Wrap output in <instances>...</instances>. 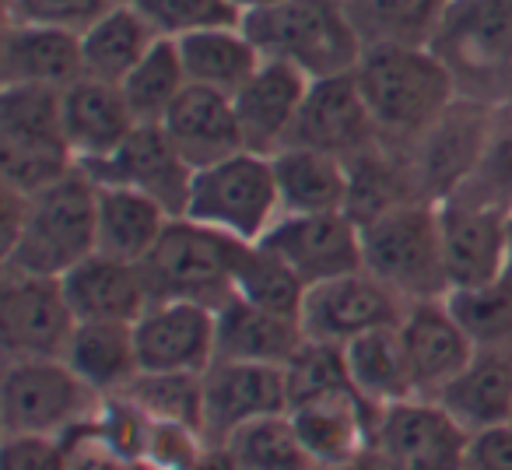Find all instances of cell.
<instances>
[{
    "instance_id": "cell-16",
    "label": "cell",
    "mask_w": 512,
    "mask_h": 470,
    "mask_svg": "<svg viewBox=\"0 0 512 470\" xmlns=\"http://www.w3.org/2000/svg\"><path fill=\"white\" fill-rule=\"evenodd\" d=\"M141 372L204 376L218 362V309L183 299H158L134 323Z\"/></svg>"
},
{
    "instance_id": "cell-11",
    "label": "cell",
    "mask_w": 512,
    "mask_h": 470,
    "mask_svg": "<svg viewBox=\"0 0 512 470\" xmlns=\"http://www.w3.org/2000/svg\"><path fill=\"white\" fill-rule=\"evenodd\" d=\"M512 214L477 204L467 197H449L439 204L442 260H446L449 295L495 285L512 264Z\"/></svg>"
},
{
    "instance_id": "cell-34",
    "label": "cell",
    "mask_w": 512,
    "mask_h": 470,
    "mask_svg": "<svg viewBox=\"0 0 512 470\" xmlns=\"http://www.w3.org/2000/svg\"><path fill=\"white\" fill-rule=\"evenodd\" d=\"M179 53H183L190 85L211 88V92H221L228 99H235L267 60L242 25L239 29H214L179 39Z\"/></svg>"
},
{
    "instance_id": "cell-33",
    "label": "cell",
    "mask_w": 512,
    "mask_h": 470,
    "mask_svg": "<svg viewBox=\"0 0 512 470\" xmlns=\"http://www.w3.org/2000/svg\"><path fill=\"white\" fill-rule=\"evenodd\" d=\"M155 43V29L144 22L141 11L134 4H116L81 36L85 78L106 81V85H123Z\"/></svg>"
},
{
    "instance_id": "cell-30",
    "label": "cell",
    "mask_w": 512,
    "mask_h": 470,
    "mask_svg": "<svg viewBox=\"0 0 512 470\" xmlns=\"http://www.w3.org/2000/svg\"><path fill=\"white\" fill-rule=\"evenodd\" d=\"M169 221L172 214L144 193L127 190V186H99L95 228H99V253L106 257L144 264Z\"/></svg>"
},
{
    "instance_id": "cell-14",
    "label": "cell",
    "mask_w": 512,
    "mask_h": 470,
    "mask_svg": "<svg viewBox=\"0 0 512 470\" xmlns=\"http://www.w3.org/2000/svg\"><path fill=\"white\" fill-rule=\"evenodd\" d=\"M78 330L64 278L4 274L0 285V341L4 362L11 358H64Z\"/></svg>"
},
{
    "instance_id": "cell-38",
    "label": "cell",
    "mask_w": 512,
    "mask_h": 470,
    "mask_svg": "<svg viewBox=\"0 0 512 470\" xmlns=\"http://www.w3.org/2000/svg\"><path fill=\"white\" fill-rule=\"evenodd\" d=\"M120 88H123V95H127L130 109H134L141 127H162V120L179 102V95L190 88L179 43L158 39L148 57L137 64V71L130 74Z\"/></svg>"
},
{
    "instance_id": "cell-49",
    "label": "cell",
    "mask_w": 512,
    "mask_h": 470,
    "mask_svg": "<svg viewBox=\"0 0 512 470\" xmlns=\"http://www.w3.org/2000/svg\"><path fill=\"white\" fill-rule=\"evenodd\" d=\"M25 214H29V197L11 186H0V257H8L11 246L18 243V235L25 228Z\"/></svg>"
},
{
    "instance_id": "cell-12",
    "label": "cell",
    "mask_w": 512,
    "mask_h": 470,
    "mask_svg": "<svg viewBox=\"0 0 512 470\" xmlns=\"http://www.w3.org/2000/svg\"><path fill=\"white\" fill-rule=\"evenodd\" d=\"M470 439L474 432H467L439 400L418 397L379 411L372 449L390 470H467Z\"/></svg>"
},
{
    "instance_id": "cell-50",
    "label": "cell",
    "mask_w": 512,
    "mask_h": 470,
    "mask_svg": "<svg viewBox=\"0 0 512 470\" xmlns=\"http://www.w3.org/2000/svg\"><path fill=\"white\" fill-rule=\"evenodd\" d=\"M186 470H239V467H235V460L225 453V449L207 446L204 456H200V460L193 463V467H186Z\"/></svg>"
},
{
    "instance_id": "cell-53",
    "label": "cell",
    "mask_w": 512,
    "mask_h": 470,
    "mask_svg": "<svg viewBox=\"0 0 512 470\" xmlns=\"http://www.w3.org/2000/svg\"><path fill=\"white\" fill-rule=\"evenodd\" d=\"M116 4H130V0H116Z\"/></svg>"
},
{
    "instance_id": "cell-22",
    "label": "cell",
    "mask_w": 512,
    "mask_h": 470,
    "mask_svg": "<svg viewBox=\"0 0 512 470\" xmlns=\"http://www.w3.org/2000/svg\"><path fill=\"white\" fill-rule=\"evenodd\" d=\"M60 106H64L67 148H71L78 169L113 158L130 141V134L141 127L123 88L95 78H81L67 85L60 95Z\"/></svg>"
},
{
    "instance_id": "cell-13",
    "label": "cell",
    "mask_w": 512,
    "mask_h": 470,
    "mask_svg": "<svg viewBox=\"0 0 512 470\" xmlns=\"http://www.w3.org/2000/svg\"><path fill=\"white\" fill-rule=\"evenodd\" d=\"M404 313L407 302L362 267L355 274L309 288L302 306V334L306 341L348 348L365 334L400 327Z\"/></svg>"
},
{
    "instance_id": "cell-32",
    "label": "cell",
    "mask_w": 512,
    "mask_h": 470,
    "mask_svg": "<svg viewBox=\"0 0 512 470\" xmlns=\"http://www.w3.org/2000/svg\"><path fill=\"white\" fill-rule=\"evenodd\" d=\"M344 358H348V372L358 397L376 414L421 397L411 362H407L400 327H386L376 330V334L358 337V341H351L344 348Z\"/></svg>"
},
{
    "instance_id": "cell-2",
    "label": "cell",
    "mask_w": 512,
    "mask_h": 470,
    "mask_svg": "<svg viewBox=\"0 0 512 470\" xmlns=\"http://www.w3.org/2000/svg\"><path fill=\"white\" fill-rule=\"evenodd\" d=\"M428 50L453 74L460 99L512 106V0H449Z\"/></svg>"
},
{
    "instance_id": "cell-36",
    "label": "cell",
    "mask_w": 512,
    "mask_h": 470,
    "mask_svg": "<svg viewBox=\"0 0 512 470\" xmlns=\"http://www.w3.org/2000/svg\"><path fill=\"white\" fill-rule=\"evenodd\" d=\"M232 295L249 306L264 309L274 316H288V320H302V306H306V281L292 271L281 257H274L264 246H242L239 260H235V278Z\"/></svg>"
},
{
    "instance_id": "cell-21",
    "label": "cell",
    "mask_w": 512,
    "mask_h": 470,
    "mask_svg": "<svg viewBox=\"0 0 512 470\" xmlns=\"http://www.w3.org/2000/svg\"><path fill=\"white\" fill-rule=\"evenodd\" d=\"M407 362L421 397H439L456 376L470 365L477 344L456 320L449 299L411 302L400 323Z\"/></svg>"
},
{
    "instance_id": "cell-51",
    "label": "cell",
    "mask_w": 512,
    "mask_h": 470,
    "mask_svg": "<svg viewBox=\"0 0 512 470\" xmlns=\"http://www.w3.org/2000/svg\"><path fill=\"white\" fill-rule=\"evenodd\" d=\"M330 470H390V463H386L376 449H369V453H362L358 460L341 463V467H330Z\"/></svg>"
},
{
    "instance_id": "cell-52",
    "label": "cell",
    "mask_w": 512,
    "mask_h": 470,
    "mask_svg": "<svg viewBox=\"0 0 512 470\" xmlns=\"http://www.w3.org/2000/svg\"><path fill=\"white\" fill-rule=\"evenodd\" d=\"M232 4L239 8L242 18H249V15H260V11L281 8V4H288V0H232Z\"/></svg>"
},
{
    "instance_id": "cell-28",
    "label": "cell",
    "mask_w": 512,
    "mask_h": 470,
    "mask_svg": "<svg viewBox=\"0 0 512 470\" xmlns=\"http://www.w3.org/2000/svg\"><path fill=\"white\" fill-rule=\"evenodd\" d=\"M274 172L285 214H341L351 207V169L344 158L288 144L274 155Z\"/></svg>"
},
{
    "instance_id": "cell-5",
    "label": "cell",
    "mask_w": 512,
    "mask_h": 470,
    "mask_svg": "<svg viewBox=\"0 0 512 470\" xmlns=\"http://www.w3.org/2000/svg\"><path fill=\"white\" fill-rule=\"evenodd\" d=\"M242 29L267 60H285L313 81L355 74L365 53L341 0H288L242 18Z\"/></svg>"
},
{
    "instance_id": "cell-45",
    "label": "cell",
    "mask_w": 512,
    "mask_h": 470,
    "mask_svg": "<svg viewBox=\"0 0 512 470\" xmlns=\"http://www.w3.org/2000/svg\"><path fill=\"white\" fill-rule=\"evenodd\" d=\"M207 442L200 432L183 425H169V421H151L148 435H144V453L141 463L151 470H186L204 456Z\"/></svg>"
},
{
    "instance_id": "cell-35",
    "label": "cell",
    "mask_w": 512,
    "mask_h": 470,
    "mask_svg": "<svg viewBox=\"0 0 512 470\" xmlns=\"http://www.w3.org/2000/svg\"><path fill=\"white\" fill-rule=\"evenodd\" d=\"M365 50L372 46H428L449 0H341Z\"/></svg>"
},
{
    "instance_id": "cell-9",
    "label": "cell",
    "mask_w": 512,
    "mask_h": 470,
    "mask_svg": "<svg viewBox=\"0 0 512 470\" xmlns=\"http://www.w3.org/2000/svg\"><path fill=\"white\" fill-rule=\"evenodd\" d=\"M246 243L197 225L190 218H172L151 257L144 260L151 295L158 299H183L221 309L232 299L235 260Z\"/></svg>"
},
{
    "instance_id": "cell-8",
    "label": "cell",
    "mask_w": 512,
    "mask_h": 470,
    "mask_svg": "<svg viewBox=\"0 0 512 470\" xmlns=\"http://www.w3.org/2000/svg\"><path fill=\"white\" fill-rule=\"evenodd\" d=\"M99 400L64 358H11L0 379V432L67 439L95 418Z\"/></svg>"
},
{
    "instance_id": "cell-23",
    "label": "cell",
    "mask_w": 512,
    "mask_h": 470,
    "mask_svg": "<svg viewBox=\"0 0 512 470\" xmlns=\"http://www.w3.org/2000/svg\"><path fill=\"white\" fill-rule=\"evenodd\" d=\"M78 323H137L155 302L144 264L95 253L64 278Z\"/></svg>"
},
{
    "instance_id": "cell-44",
    "label": "cell",
    "mask_w": 512,
    "mask_h": 470,
    "mask_svg": "<svg viewBox=\"0 0 512 470\" xmlns=\"http://www.w3.org/2000/svg\"><path fill=\"white\" fill-rule=\"evenodd\" d=\"M109 8L116 0H8V22L85 36Z\"/></svg>"
},
{
    "instance_id": "cell-41",
    "label": "cell",
    "mask_w": 512,
    "mask_h": 470,
    "mask_svg": "<svg viewBox=\"0 0 512 470\" xmlns=\"http://www.w3.org/2000/svg\"><path fill=\"white\" fill-rule=\"evenodd\" d=\"M158 39H190L197 32L239 29L242 15L232 0H130Z\"/></svg>"
},
{
    "instance_id": "cell-18",
    "label": "cell",
    "mask_w": 512,
    "mask_h": 470,
    "mask_svg": "<svg viewBox=\"0 0 512 470\" xmlns=\"http://www.w3.org/2000/svg\"><path fill=\"white\" fill-rule=\"evenodd\" d=\"M81 172H88L99 186H127V190L144 193L155 204H162L172 218L186 214L193 176H197L162 127H137L113 158L85 165Z\"/></svg>"
},
{
    "instance_id": "cell-20",
    "label": "cell",
    "mask_w": 512,
    "mask_h": 470,
    "mask_svg": "<svg viewBox=\"0 0 512 470\" xmlns=\"http://www.w3.org/2000/svg\"><path fill=\"white\" fill-rule=\"evenodd\" d=\"M309 92H313L309 74L285 60H264L253 81L232 99L246 151L274 158L281 148H288Z\"/></svg>"
},
{
    "instance_id": "cell-19",
    "label": "cell",
    "mask_w": 512,
    "mask_h": 470,
    "mask_svg": "<svg viewBox=\"0 0 512 470\" xmlns=\"http://www.w3.org/2000/svg\"><path fill=\"white\" fill-rule=\"evenodd\" d=\"M383 141L372 120L369 106H365V95L358 88L355 74H341V78L313 81V92H309L302 116L295 123V134L288 144H299V148H316L337 155L344 162L365 155L376 144Z\"/></svg>"
},
{
    "instance_id": "cell-46",
    "label": "cell",
    "mask_w": 512,
    "mask_h": 470,
    "mask_svg": "<svg viewBox=\"0 0 512 470\" xmlns=\"http://www.w3.org/2000/svg\"><path fill=\"white\" fill-rule=\"evenodd\" d=\"M4 470H71V442L57 435H4Z\"/></svg>"
},
{
    "instance_id": "cell-48",
    "label": "cell",
    "mask_w": 512,
    "mask_h": 470,
    "mask_svg": "<svg viewBox=\"0 0 512 470\" xmlns=\"http://www.w3.org/2000/svg\"><path fill=\"white\" fill-rule=\"evenodd\" d=\"M67 442H71V470H151L148 463L127 460V456H116L106 446H99L88 435V425L78 428L74 435H67Z\"/></svg>"
},
{
    "instance_id": "cell-4",
    "label": "cell",
    "mask_w": 512,
    "mask_h": 470,
    "mask_svg": "<svg viewBox=\"0 0 512 470\" xmlns=\"http://www.w3.org/2000/svg\"><path fill=\"white\" fill-rule=\"evenodd\" d=\"M57 88L0 85V186L36 197L78 172Z\"/></svg>"
},
{
    "instance_id": "cell-3",
    "label": "cell",
    "mask_w": 512,
    "mask_h": 470,
    "mask_svg": "<svg viewBox=\"0 0 512 470\" xmlns=\"http://www.w3.org/2000/svg\"><path fill=\"white\" fill-rule=\"evenodd\" d=\"M95 204H99V186L81 169L29 197L25 228L4 257V274L67 278L74 267L95 257L99 253Z\"/></svg>"
},
{
    "instance_id": "cell-15",
    "label": "cell",
    "mask_w": 512,
    "mask_h": 470,
    "mask_svg": "<svg viewBox=\"0 0 512 470\" xmlns=\"http://www.w3.org/2000/svg\"><path fill=\"white\" fill-rule=\"evenodd\" d=\"M264 250L281 257L306 288L344 278L365 267L362 225L348 211L341 214H281L260 239Z\"/></svg>"
},
{
    "instance_id": "cell-47",
    "label": "cell",
    "mask_w": 512,
    "mask_h": 470,
    "mask_svg": "<svg viewBox=\"0 0 512 470\" xmlns=\"http://www.w3.org/2000/svg\"><path fill=\"white\" fill-rule=\"evenodd\" d=\"M467 470H512V421L474 432Z\"/></svg>"
},
{
    "instance_id": "cell-43",
    "label": "cell",
    "mask_w": 512,
    "mask_h": 470,
    "mask_svg": "<svg viewBox=\"0 0 512 470\" xmlns=\"http://www.w3.org/2000/svg\"><path fill=\"white\" fill-rule=\"evenodd\" d=\"M456 197L477 200V204H488L512 214V120H505V116L495 120L481 165H477L470 183Z\"/></svg>"
},
{
    "instance_id": "cell-25",
    "label": "cell",
    "mask_w": 512,
    "mask_h": 470,
    "mask_svg": "<svg viewBox=\"0 0 512 470\" xmlns=\"http://www.w3.org/2000/svg\"><path fill=\"white\" fill-rule=\"evenodd\" d=\"M81 78H85L81 36L8 22L0 43V85H36L64 92Z\"/></svg>"
},
{
    "instance_id": "cell-39",
    "label": "cell",
    "mask_w": 512,
    "mask_h": 470,
    "mask_svg": "<svg viewBox=\"0 0 512 470\" xmlns=\"http://www.w3.org/2000/svg\"><path fill=\"white\" fill-rule=\"evenodd\" d=\"M151 421H169L204 435V376H179V372H141L123 390ZM207 442V439H204Z\"/></svg>"
},
{
    "instance_id": "cell-37",
    "label": "cell",
    "mask_w": 512,
    "mask_h": 470,
    "mask_svg": "<svg viewBox=\"0 0 512 470\" xmlns=\"http://www.w3.org/2000/svg\"><path fill=\"white\" fill-rule=\"evenodd\" d=\"M221 449L239 470H320L288 411L249 421Z\"/></svg>"
},
{
    "instance_id": "cell-40",
    "label": "cell",
    "mask_w": 512,
    "mask_h": 470,
    "mask_svg": "<svg viewBox=\"0 0 512 470\" xmlns=\"http://www.w3.org/2000/svg\"><path fill=\"white\" fill-rule=\"evenodd\" d=\"M285 379H288V411L299 404H309V400L358 393L355 383H351L344 348H337V344L306 341L295 351L292 362L285 365Z\"/></svg>"
},
{
    "instance_id": "cell-17",
    "label": "cell",
    "mask_w": 512,
    "mask_h": 470,
    "mask_svg": "<svg viewBox=\"0 0 512 470\" xmlns=\"http://www.w3.org/2000/svg\"><path fill=\"white\" fill-rule=\"evenodd\" d=\"M288 411V379L278 365L218 362L204 372V439L225 446L242 425Z\"/></svg>"
},
{
    "instance_id": "cell-26",
    "label": "cell",
    "mask_w": 512,
    "mask_h": 470,
    "mask_svg": "<svg viewBox=\"0 0 512 470\" xmlns=\"http://www.w3.org/2000/svg\"><path fill=\"white\" fill-rule=\"evenodd\" d=\"M288 414H292L295 428H299L302 442H306L309 456L320 470L341 467V463H351L362 453H369L379 418L358 393L309 400V404L292 407Z\"/></svg>"
},
{
    "instance_id": "cell-27",
    "label": "cell",
    "mask_w": 512,
    "mask_h": 470,
    "mask_svg": "<svg viewBox=\"0 0 512 470\" xmlns=\"http://www.w3.org/2000/svg\"><path fill=\"white\" fill-rule=\"evenodd\" d=\"M442 407L467 432L512 421V348H477L470 365L439 393Z\"/></svg>"
},
{
    "instance_id": "cell-24",
    "label": "cell",
    "mask_w": 512,
    "mask_h": 470,
    "mask_svg": "<svg viewBox=\"0 0 512 470\" xmlns=\"http://www.w3.org/2000/svg\"><path fill=\"white\" fill-rule=\"evenodd\" d=\"M162 130L176 144L179 155L190 162L193 172L246 151L235 102L221 92H211V88H186L162 120Z\"/></svg>"
},
{
    "instance_id": "cell-6",
    "label": "cell",
    "mask_w": 512,
    "mask_h": 470,
    "mask_svg": "<svg viewBox=\"0 0 512 470\" xmlns=\"http://www.w3.org/2000/svg\"><path fill=\"white\" fill-rule=\"evenodd\" d=\"M362 250L365 271L393 288L407 306L449 295L439 204L432 200H411L365 221Z\"/></svg>"
},
{
    "instance_id": "cell-31",
    "label": "cell",
    "mask_w": 512,
    "mask_h": 470,
    "mask_svg": "<svg viewBox=\"0 0 512 470\" xmlns=\"http://www.w3.org/2000/svg\"><path fill=\"white\" fill-rule=\"evenodd\" d=\"M64 362L95 397H116L141 376L134 323H78Z\"/></svg>"
},
{
    "instance_id": "cell-29",
    "label": "cell",
    "mask_w": 512,
    "mask_h": 470,
    "mask_svg": "<svg viewBox=\"0 0 512 470\" xmlns=\"http://www.w3.org/2000/svg\"><path fill=\"white\" fill-rule=\"evenodd\" d=\"M302 344H306L302 320L264 313L235 295L218 309V358L225 362H256L285 369Z\"/></svg>"
},
{
    "instance_id": "cell-10",
    "label": "cell",
    "mask_w": 512,
    "mask_h": 470,
    "mask_svg": "<svg viewBox=\"0 0 512 470\" xmlns=\"http://www.w3.org/2000/svg\"><path fill=\"white\" fill-rule=\"evenodd\" d=\"M502 109L481 106V102L456 99L418 141L407 148L418 190L425 200L442 204L456 197L481 165L488 151L491 130Z\"/></svg>"
},
{
    "instance_id": "cell-7",
    "label": "cell",
    "mask_w": 512,
    "mask_h": 470,
    "mask_svg": "<svg viewBox=\"0 0 512 470\" xmlns=\"http://www.w3.org/2000/svg\"><path fill=\"white\" fill-rule=\"evenodd\" d=\"M281 190L274 158L239 151L193 176L190 204L183 218L228 235L235 243L256 246L281 218Z\"/></svg>"
},
{
    "instance_id": "cell-1",
    "label": "cell",
    "mask_w": 512,
    "mask_h": 470,
    "mask_svg": "<svg viewBox=\"0 0 512 470\" xmlns=\"http://www.w3.org/2000/svg\"><path fill=\"white\" fill-rule=\"evenodd\" d=\"M376 130L393 148H411L456 99V81L428 46H372L355 67Z\"/></svg>"
},
{
    "instance_id": "cell-42",
    "label": "cell",
    "mask_w": 512,
    "mask_h": 470,
    "mask_svg": "<svg viewBox=\"0 0 512 470\" xmlns=\"http://www.w3.org/2000/svg\"><path fill=\"white\" fill-rule=\"evenodd\" d=\"M477 348H512V278L446 295Z\"/></svg>"
}]
</instances>
